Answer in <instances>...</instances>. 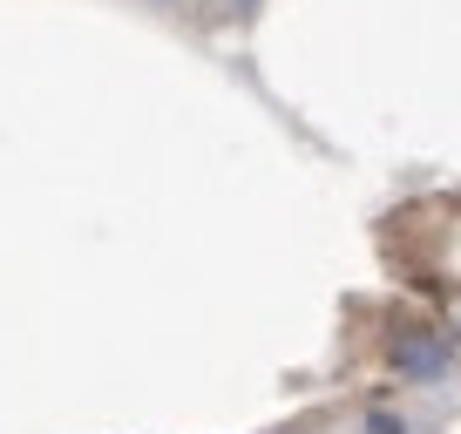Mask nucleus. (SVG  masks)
Returning a JSON list of instances; mask_svg holds the SVG:
<instances>
[{"instance_id":"7ed1b4c3","label":"nucleus","mask_w":461,"mask_h":434,"mask_svg":"<svg viewBox=\"0 0 461 434\" xmlns=\"http://www.w3.org/2000/svg\"><path fill=\"white\" fill-rule=\"evenodd\" d=\"M149 7H170V14H176V7H190V0H149Z\"/></svg>"},{"instance_id":"20e7f679","label":"nucleus","mask_w":461,"mask_h":434,"mask_svg":"<svg viewBox=\"0 0 461 434\" xmlns=\"http://www.w3.org/2000/svg\"><path fill=\"white\" fill-rule=\"evenodd\" d=\"M230 7H238V14H251V7H258V0H230Z\"/></svg>"},{"instance_id":"f257e3e1","label":"nucleus","mask_w":461,"mask_h":434,"mask_svg":"<svg viewBox=\"0 0 461 434\" xmlns=\"http://www.w3.org/2000/svg\"><path fill=\"white\" fill-rule=\"evenodd\" d=\"M447 339L441 333H428V326H401V333L387 339V366H393V380H414V387H428V380H441L447 374Z\"/></svg>"},{"instance_id":"f03ea898","label":"nucleus","mask_w":461,"mask_h":434,"mask_svg":"<svg viewBox=\"0 0 461 434\" xmlns=\"http://www.w3.org/2000/svg\"><path fill=\"white\" fill-rule=\"evenodd\" d=\"M353 434H414V414L407 407H366Z\"/></svg>"}]
</instances>
